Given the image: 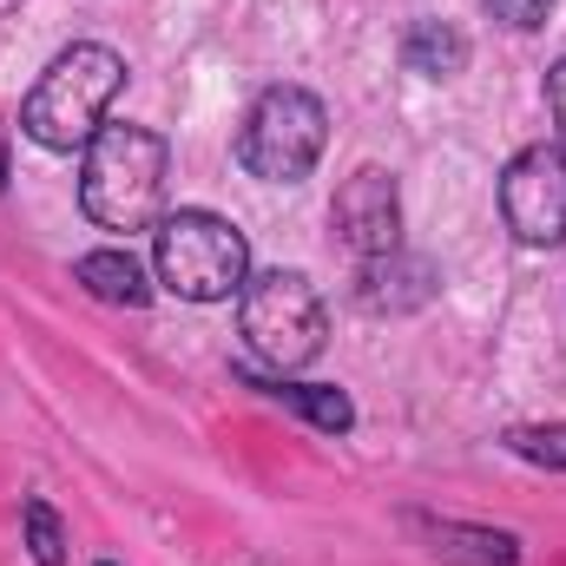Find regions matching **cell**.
<instances>
[{"label": "cell", "instance_id": "obj_4", "mask_svg": "<svg viewBox=\"0 0 566 566\" xmlns=\"http://www.w3.org/2000/svg\"><path fill=\"white\" fill-rule=\"evenodd\" d=\"M238 329L271 376L310 369L323 356V296L303 271H258L238 290Z\"/></svg>", "mask_w": 566, "mask_h": 566}, {"label": "cell", "instance_id": "obj_5", "mask_svg": "<svg viewBox=\"0 0 566 566\" xmlns=\"http://www.w3.org/2000/svg\"><path fill=\"white\" fill-rule=\"evenodd\" d=\"M329 145V106L310 86H264L238 126V158L264 185H296L316 171Z\"/></svg>", "mask_w": 566, "mask_h": 566}, {"label": "cell", "instance_id": "obj_19", "mask_svg": "<svg viewBox=\"0 0 566 566\" xmlns=\"http://www.w3.org/2000/svg\"><path fill=\"white\" fill-rule=\"evenodd\" d=\"M99 566H113V560H99Z\"/></svg>", "mask_w": 566, "mask_h": 566}, {"label": "cell", "instance_id": "obj_7", "mask_svg": "<svg viewBox=\"0 0 566 566\" xmlns=\"http://www.w3.org/2000/svg\"><path fill=\"white\" fill-rule=\"evenodd\" d=\"M329 224H336V244H349L356 258L402 251V191H396V178H389L382 165H356V171L336 185Z\"/></svg>", "mask_w": 566, "mask_h": 566}, {"label": "cell", "instance_id": "obj_11", "mask_svg": "<svg viewBox=\"0 0 566 566\" xmlns=\"http://www.w3.org/2000/svg\"><path fill=\"white\" fill-rule=\"evenodd\" d=\"M402 66L422 73V80H454L468 66V33L448 27V20H416L402 33Z\"/></svg>", "mask_w": 566, "mask_h": 566}, {"label": "cell", "instance_id": "obj_1", "mask_svg": "<svg viewBox=\"0 0 566 566\" xmlns=\"http://www.w3.org/2000/svg\"><path fill=\"white\" fill-rule=\"evenodd\" d=\"M119 86H126V60L99 40H73L33 80V93L20 106V133L33 145H46V151H86L99 139Z\"/></svg>", "mask_w": 566, "mask_h": 566}, {"label": "cell", "instance_id": "obj_14", "mask_svg": "<svg viewBox=\"0 0 566 566\" xmlns=\"http://www.w3.org/2000/svg\"><path fill=\"white\" fill-rule=\"evenodd\" d=\"M507 454H521V461H534V468H566V422L507 428Z\"/></svg>", "mask_w": 566, "mask_h": 566}, {"label": "cell", "instance_id": "obj_3", "mask_svg": "<svg viewBox=\"0 0 566 566\" xmlns=\"http://www.w3.org/2000/svg\"><path fill=\"white\" fill-rule=\"evenodd\" d=\"M151 271L185 303H224L251 283V238L218 211H165L151 224Z\"/></svg>", "mask_w": 566, "mask_h": 566}, {"label": "cell", "instance_id": "obj_2", "mask_svg": "<svg viewBox=\"0 0 566 566\" xmlns=\"http://www.w3.org/2000/svg\"><path fill=\"white\" fill-rule=\"evenodd\" d=\"M165 178H171V151L151 126H99L80 165V211L99 231H126V238L151 231L165 205Z\"/></svg>", "mask_w": 566, "mask_h": 566}, {"label": "cell", "instance_id": "obj_10", "mask_svg": "<svg viewBox=\"0 0 566 566\" xmlns=\"http://www.w3.org/2000/svg\"><path fill=\"white\" fill-rule=\"evenodd\" d=\"M73 277L86 283V296H99V303H113V310H145L151 303V283H145L139 258L133 251H86L80 264H73Z\"/></svg>", "mask_w": 566, "mask_h": 566}, {"label": "cell", "instance_id": "obj_9", "mask_svg": "<svg viewBox=\"0 0 566 566\" xmlns=\"http://www.w3.org/2000/svg\"><path fill=\"white\" fill-rule=\"evenodd\" d=\"M244 389H258L264 402H283V409H296L310 428H323V434H349L356 428V402L336 389V382H290V376H258V369H231Z\"/></svg>", "mask_w": 566, "mask_h": 566}, {"label": "cell", "instance_id": "obj_18", "mask_svg": "<svg viewBox=\"0 0 566 566\" xmlns=\"http://www.w3.org/2000/svg\"><path fill=\"white\" fill-rule=\"evenodd\" d=\"M0 7H13V0H0Z\"/></svg>", "mask_w": 566, "mask_h": 566}, {"label": "cell", "instance_id": "obj_17", "mask_svg": "<svg viewBox=\"0 0 566 566\" xmlns=\"http://www.w3.org/2000/svg\"><path fill=\"white\" fill-rule=\"evenodd\" d=\"M7 178H13V165H7V133H0V191H7Z\"/></svg>", "mask_w": 566, "mask_h": 566}, {"label": "cell", "instance_id": "obj_8", "mask_svg": "<svg viewBox=\"0 0 566 566\" xmlns=\"http://www.w3.org/2000/svg\"><path fill=\"white\" fill-rule=\"evenodd\" d=\"M434 264L428 258H409V251H382V258H363L356 271V303L369 316H409V310H428L434 303Z\"/></svg>", "mask_w": 566, "mask_h": 566}, {"label": "cell", "instance_id": "obj_6", "mask_svg": "<svg viewBox=\"0 0 566 566\" xmlns=\"http://www.w3.org/2000/svg\"><path fill=\"white\" fill-rule=\"evenodd\" d=\"M501 218L521 244L554 251L566 244V151L560 145H527L501 171Z\"/></svg>", "mask_w": 566, "mask_h": 566}, {"label": "cell", "instance_id": "obj_15", "mask_svg": "<svg viewBox=\"0 0 566 566\" xmlns=\"http://www.w3.org/2000/svg\"><path fill=\"white\" fill-rule=\"evenodd\" d=\"M488 13H494L501 27H514V33H534V27H547L554 0H488Z\"/></svg>", "mask_w": 566, "mask_h": 566}, {"label": "cell", "instance_id": "obj_12", "mask_svg": "<svg viewBox=\"0 0 566 566\" xmlns=\"http://www.w3.org/2000/svg\"><path fill=\"white\" fill-rule=\"evenodd\" d=\"M441 560H468V566H514L521 560V541L514 534H494V527H461V521H416Z\"/></svg>", "mask_w": 566, "mask_h": 566}, {"label": "cell", "instance_id": "obj_13", "mask_svg": "<svg viewBox=\"0 0 566 566\" xmlns=\"http://www.w3.org/2000/svg\"><path fill=\"white\" fill-rule=\"evenodd\" d=\"M20 527H27L33 566H66V527H60V514H53L46 501H27V507H20Z\"/></svg>", "mask_w": 566, "mask_h": 566}, {"label": "cell", "instance_id": "obj_16", "mask_svg": "<svg viewBox=\"0 0 566 566\" xmlns=\"http://www.w3.org/2000/svg\"><path fill=\"white\" fill-rule=\"evenodd\" d=\"M547 113H554V145L566 151V53L547 66Z\"/></svg>", "mask_w": 566, "mask_h": 566}]
</instances>
